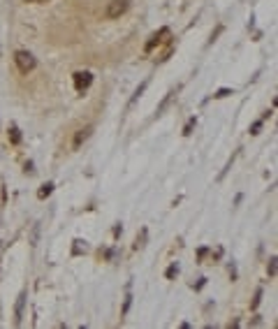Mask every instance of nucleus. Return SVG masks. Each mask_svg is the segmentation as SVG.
I'll return each mask as SVG.
<instances>
[{
    "label": "nucleus",
    "instance_id": "f257e3e1",
    "mask_svg": "<svg viewBox=\"0 0 278 329\" xmlns=\"http://www.w3.org/2000/svg\"><path fill=\"white\" fill-rule=\"evenodd\" d=\"M14 63H17V67H19L21 74L33 72L35 65H37V61H35V56L30 54V51H17V54H14Z\"/></svg>",
    "mask_w": 278,
    "mask_h": 329
},
{
    "label": "nucleus",
    "instance_id": "f03ea898",
    "mask_svg": "<svg viewBox=\"0 0 278 329\" xmlns=\"http://www.w3.org/2000/svg\"><path fill=\"white\" fill-rule=\"evenodd\" d=\"M128 7H130V0H111L104 14H107V19H118L128 12Z\"/></svg>",
    "mask_w": 278,
    "mask_h": 329
},
{
    "label": "nucleus",
    "instance_id": "7ed1b4c3",
    "mask_svg": "<svg viewBox=\"0 0 278 329\" xmlns=\"http://www.w3.org/2000/svg\"><path fill=\"white\" fill-rule=\"evenodd\" d=\"M72 81H74L76 91H79V93H84V91H86V88L93 84V74H91V72H74Z\"/></svg>",
    "mask_w": 278,
    "mask_h": 329
},
{
    "label": "nucleus",
    "instance_id": "20e7f679",
    "mask_svg": "<svg viewBox=\"0 0 278 329\" xmlns=\"http://www.w3.org/2000/svg\"><path fill=\"white\" fill-rule=\"evenodd\" d=\"M91 132H93V128H91V126H88V128H82V130H79V132L74 135V142H72V146L79 148L84 142H86L88 137H91Z\"/></svg>",
    "mask_w": 278,
    "mask_h": 329
},
{
    "label": "nucleus",
    "instance_id": "39448f33",
    "mask_svg": "<svg viewBox=\"0 0 278 329\" xmlns=\"http://www.w3.org/2000/svg\"><path fill=\"white\" fill-rule=\"evenodd\" d=\"M163 37H169V30H167V28H163L160 33H155L151 39H148V42H146V51H153V47L163 42Z\"/></svg>",
    "mask_w": 278,
    "mask_h": 329
},
{
    "label": "nucleus",
    "instance_id": "423d86ee",
    "mask_svg": "<svg viewBox=\"0 0 278 329\" xmlns=\"http://www.w3.org/2000/svg\"><path fill=\"white\" fill-rule=\"evenodd\" d=\"M10 142H12V144H21V132H19L17 126H12V128H10Z\"/></svg>",
    "mask_w": 278,
    "mask_h": 329
},
{
    "label": "nucleus",
    "instance_id": "0eeeda50",
    "mask_svg": "<svg viewBox=\"0 0 278 329\" xmlns=\"http://www.w3.org/2000/svg\"><path fill=\"white\" fill-rule=\"evenodd\" d=\"M23 302H26V292H21V295H19V302H17V322L21 320V315H23Z\"/></svg>",
    "mask_w": 278,
    "mask_h": 329
},
{
    "label": "nucleus",
    "instance_id": "6e6552de",
    "mask_svg": "<svg viewBox=\"0 0 278 329\" xmlns=\"http://www.w3.org/2000/svg\"><path fill=\"white\" fill-rule=\"evenodd\" d=\"M51 190H54V183H47V186H42V190L37 192V197H39V199H44V197H47V195H49Z\"/></svg>",
    "mask_w": 278,
    "mask_h": 329
},
{
    "label": "nucleus",
    "instance_id": "1a4fd4ad",
    "mask_svg": "<svg viewBox=\"0 0 278 329\" xmlns=\"http://www.w3.org/2000/svg\"><path fill=\"white\" fill-rule=\"evenodd\" d=\"M144 239H146V230H142V236H137L135 248H144Z\"/></svg>",
    "mask_w": 278,
    "mask_h": 329
},
{
    "label": "nucleus",
    "instance_id": "9d476101",
    "mask_svg": "<svg viewBox=\"0 0 278 329\" xmlns=\"http://www.w3.org/2000/svg\"><path fill=\"white\" fill-rule=\"evenodd\" d=\"M269 274H276V258H271V262H269Z\"/></svg>",
    "mask_w": 278,
    "mask_h": 329
},
{
    "label": "nucleus",
    "instance_id": "9b49d317",
    "mask_svg": "<svg viewBox=\"0 0 278 329\" xmlns=\"http://www.w3.org/2000/svg\"><path fill=\"white\" fill-rule=\"evenodd\" d=\"M176 271H179V269H176V267H169V269H167V278H172V276H174Z\"/></svg>",
    "mask_w": 278,
    "mask_h": 329
},
{
    "label": "nucleus",
    "instance_id": "f8f14e48",
    "mask_svg": "<svg viewBox=\"0 0 278 329\" xmlns=\"http://www.w3.org/2000/svg\"><path fill=\"white\" fill-rule=\"evenodd\" d=\"M225 95H229V91H218V93H216V98H225Z\"/></svg>",
    "mask_w": 278,
    "mask_h": 329
},
{
    "label": "nucleus",
    "instance_id": "ddd939ff",
    "mask_svg": "<svg viewBox=\"0 0 278 329\" xmlns=\"http://www.w3.org/2000/svg\"><path fill=\"white\" fill-rule=\"evenodd\" d=\"M28 3H47V0H28Z\"/></svg>",
    "mask_w": 278,
    "mask_h": 329
}]
</instances>
